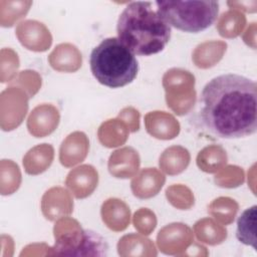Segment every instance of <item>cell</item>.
<instances>
[{
  "instance_id": "5",
  "label": "cell",
  "mask_w": 257,
  "mask_h": 257,
  "mask_svg": "<svg viewBox=\"0 0 257 257\" xmlns=\"http://www.w3.org/2000/svg\"><path fill=\"white\" fill-rule=\"evenodd\" d=\"M256 205L246 209L237 221V231L236 237L237 239L245 244L252 246L256 249Z\"/></svg>"
},
{
  "instance_id": "1",
  "label": "cell",
  "mask_w": 257,
  "mask_h": 257,
  "mask_svg": "<svg viewBox=\"0 0 257 257\" xmlns=\"http://www.w3.org/2000/svg\"><path fill=\"white\" fill-rule=\"evenodd\" d=\"M198 120L219 139H240L257 131V84L236 73L212 78L200 96Z\"/></svg>"
},
{
  "instance_id": "2",
  "label": "cell",
  "mask_w": 257,
  "mask_h": 257,
  "mask_svg": "<svg viewBox=\"0 0 257 257\" xmlns=\"http://www.w3.org/2000/svg\"><path fill=\"white\" fill-rule=\"evenodd\" d=\"M117 38L135 54L150 56L164 50L171 39L172 28L153 9L152 2H130L116 24Z\"/></svg>"
},
{
  "instance_id": "3",
  "label": "cell",
  "mask_w": 257,
  "mask_h": 257,
  "mask_svg": "<svg viewBox=\"0 0 257 257\" xmlns=\"http://www.w3.org/2000/svg\"><path fill=\"white\" fill-rule=\"evenodd\" d=\"M89 65L94 78L110 88L132 83L139 71L135 54L117 37L105 38L95 46L90 53Z\"/></svg>"
},
{
  "instance_id": "4",
  "label": "cell",
  "mask_w": 257,
  "mask_h": 257,
  "mask_svg": "<svg viewBox=\"0 0 257 257\" xmlns=\"http://www.w3.org/2000/svg\"><path fill=\"white\" fill-rule=\"evenodd\" d=\"M157 11L171 27L188 33L209 28L217 19V1H157Z\"/></svg>"
}]
</instances>
